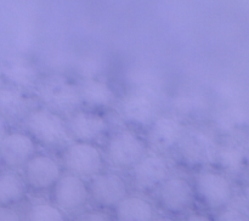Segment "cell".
<instances>
[{
  "mask_svg": "<svg viewBox=\"0 0 249 221\" xmlns=\"http://www.w3.org/2000/svg\"><path fill=\"white\" fill-rule=\"evenodd\" d=\"M167 96L150 90L125 87L122 90L113 113L122 124L145 133L156 117L164 109L163 104Z\"/></svg>",
  "mask_w": 249,
  "mask_h": 221,
  "instance_id": "cell-2",
  "label": "cell"
},
{
  "mask_svg": "<svg viewBox=\"0 0 249 221\" xmlns=\"http://www.w3.org/2000/svg\"><path fill=\"white\" fill-rule=\"evenodd\" d=\"M19 126L36 140L41 150L56 154L72 141L66 118L39 103L27 113Z\"/></svg>",
  "mask_w": 249,
  "mask_h": 221,
  "instance_id": "cell-5",
  "label": "cell"
},
{
  "mask_svg": "<svg viewBox=\"0 0 249 221\" xmlns=\"http://www.w3.org/2000/svg\"><path fill=\"white\" fill-rule=\"evenodd\" d=\"M152 221H180V219L174 218V216L167 215V214L158 213Z\"/></svg>",
  "mask_w": 249,
  "mask_h": 221,
  "instance_id": "cell-31",
  "label": "cell"
},
{
  "mask_svg": "<svg viewBox=\"0 0 249 221\" xmlns=\"http://www.w3.org/2000/svg\"><path fill=\"white\" fill-rule=\"evenodd\" d=\"M29 196L21 171L0 170V206H19L28 201Z\"/></svg>",
  "mask_w": 249,
  "mask_h": 221,
  "instance_id": "cell-24",
  "label": "cell"
},
{
  "mask_svg": "<svg viewBox=\"0 0 249 221\" xmlns=\"http://www.w3.org/2000/svg\"><path fill=\"white\" fill-rule=\"evenodd\" d=\"M186 126V121L172 112L163 109L143 134L150 150L172 158L173 152L179 145Z\"/></svg>",
  "mask_w": 249,
  "mask_h": 221,
  "instance_id": "cell-14",
  "label": "cell"
},
{
  "mask_svg": "<svg viewBox=\"0 0 249 221\" xmlns=\"http://www.w3.org/2000/svg\"><path fill=\"white\" fill-rule=\"evenodd\" d=\"M63 172L58 154L41 148L21 170L29 193L34 196L50 193Z\"/></svg>",
  "mask_w": 249,
  "mask_h": 221,
  "instance_id": "cell-11",
  "label": "cell"
},
{
  "mask_svg": "<svg viewBox=\"0 0 249 221\" xmlns=\"http://www.w3.org/2000/svg\"><path fill=\"white\" fill-rule=\"evenodd\" d=\"M173 171L172 158L150 150L125 175L131 191L152 197Z\"/></svg>",
  "mask_w": 249,
  "mask_h": 221,
  "instance_id": "cell-8",
  "label": "cell"
},
{
  "mask_svg": "<svg viewBox=\"0 0 249 221\" xmlns=\"http://www.w3.org/2000/svg\"><path fill=\"white\" fill-rule=\"evenodd\" d=\"M247 159V150L240 141L235 140L231 136L219 137L213 167L233 179L241 176L245 172Z\"/></svg>",
  "mask_w": 249,
  "mask_h": 221,
  "instance_id": "cell-19",
  "label": "cell"
},
{
  "mask_svg": "<svg viewBox=\"0 0 249 221\" xmlns=\"http://www.w3.org/2000/svg\"><path fill=\"white\" fill-rule=\"evenodd\" d=\"M0 221H24L23 209H19V206H0Z\"/></svg>",
  "mask_w": 249,
  "mask_h": 221,
  "instance_id": "cell-28",
  "label": "cell"
},
{
  "mask_svg": "<svg viewBox=\"0 0 249 221\" xmlns=\"http://www.w3.org/2000/svg\"><path fill=\"white\" fill-rule=\"evenodd\" d=\"M1 84H4V82H2V79H1V75H0V85Z\"/></svg>",
  "mask_w": 249,
  "mask_h": 221,
  "instance_id": "cell-33",
  "label": "cell"
},
{
  "mask_svg": "<svg viewBox=\"0 0 249 221\" xmlns=\"http://www.w3.org/2000/svg\"><path fill=\"white\" fill-rule=\"evenodd\" d=\"M0 75L5 84L33 95L43 72L38 63L19 52L9 56L0 63Z\"/></svg>",
  "mask_w": 249,
  "mask_h": 221,
  "instance_id": "cell-18",
  "label": "cell"
},
{
  "mask_svg": "<svg viewBox=\"0 0 249 221\" xmlns=\"http://www.w3.org/2000/svg\"><path fill=\"white\" fill-rule=\"evenodd\" d=\"M124 87H135L158 92L167 96L163 73L148 63H134L123 72Z\"/></svg>",
  "mask_w": 249,
  "mask_h": 221,
  "instance_id": "cell-22",
  "label": "cell"
},
{
  "mask_svg": "<svg viewBox=\"0 0 249 221\" xmlns=\"http://www.w3.org/2000/svg\"><path fill=\"white\" fill-rule=\"evenodd\" d=\"M158 211L180 219L196 209V196L190 174L174 170L152 194Z\"/></svg>",
  "mask_w": 249,
  "mask_h": 221,
  "instance_id": "cell-7",
  "label": "cell"
},
{
  "mask_svg": "<svg viewBox=\"0 0 249 221\" xmlns=\"http://www.w3.org/2000/svg\"><path fill=\"white\" fill-rule=\"evenodd\" d=\"M49 199L66 215L73 218L90 206L88 180L70 172H63L55 186L51 188Z\"/></svg>",
  "mask_w": 249,
  "mask_h": 221,
  "instance_id": "cell-13",
  "label": "cell"
},
{
  "mask_svg": "<svg viewBox=\"0 0 249 221\" xmlns=\"http://www.w3.org/2000/svg\"><path fill=\"white\" fill-rule=\"evenodd\" d=\"M11 128H12V126L10 125L9 121H7L6 119L2 118V117L0 116V142H1L2 138L6 136V134L9 133V130Z\"/></svg>",
  "mask_w": 249,
  "mask_h": 221,
  "instance_id": "cell-30",
  "label": "cell"
},
{
  "mask_svg": "<svg viewBox=\"0 0 249 221\" xmlns=\"http://www.w3.org/2000/svg\"><path fill=\"white\" fill-rule=\"evenodd\" d=\"M78 91L83 108L112 113L114 112L122 90L107 77L77 80Z\"/></svg>",
  "mask_w": 249,
  "mask_h": 221,
  "instance_id": "cell-17",
  "label": "cell"
},
{
  "mask_svg": "<svg viewBox=\"0 0 249 221\" xmlns=\"http://www.w3.org/2000/svg\"><path fill=\"white\" fill-rule=\"evenodd\" d=\"M196 203L208 213L216 214L235 199L232 179L215 167H204L190 172Z\"/></svg>",
  "mask_w": 249,
  "mask_h": 221,
  "instance_id": "cell-6",
  "label": "cell"
},
{
  "mask_svg": "<svg viewBox=\"0 0 249 221\" xmlns=\"http://www.w3.org/2000/svg\"><path fill=\"white\" fill-rule=\"evenodd\" d=\"M23 216L24 221H71L70 216L43 196H36L26 202Z\"/></svg>",
  "mask_w": 249,
  "mask_h": 221,
  "instance_id": "cell-25",
  "label": "cell"
},
{
  "mask_svg": "<svg viewBox=\"0 0 249 221\" xmlns=\"http://www.w3.org/2000/svg\"><path fill=\"white\" fill-rule=\"evenodd\" d=\"M160 213L152 197L130 192L111 210L113 221H152Z\"/></svg>",
  "mask_w": 249,
  "mask_h": 221,
  "instance_id": "cell-21",
  "label": "cell"
},
{
  "mask_svg": "<svg viewBox=\"0 0 249 221\" xmlns=\"http://www.w3.org/2000/svg\"><path fill=\"white\" fill-rule=\"evenodd\" d=\"M71 221H113V219L109 211L89 206L71 218Z\"/></svg>",
  "mask_w": 249,
  "mask_h": 221,
  "instance_id": "cell-26",
  "label": "cell"
},
{
  "mask_svg": "<svg viewBox=\"0 0 249 221\" xmlns=\"http://www.w3.org/2000/svg\"><path fill=\"white\" fill-rule=\"evenodd\" d=\"M0 170H1V167H0Z\"/></svg>",
  "mask_w": 249,
  "mask_h": 221,
  "instance_id": "cell-34",
  "label": "cell"
},
{
  "mask_svg": "<svg viewBox=\"0 0 249 221\" xmlns=\"http://www.w3.org/2000/svg\"><path fill=\"white\" fill-rule=\"evenodd\" d=\"M88 185H89L90 206L102 209L109 213L122 199L133 192L126 175L109 168L88 180Z\"/></svg>",
  "mask_w": 249,
  "mask_h": 221,
  "instance_id": "cell-12",
  "label": "cell"
},
{
  "mask_svg": "<svg viewBox=\"0 0 249 221\" xmlns=\"http://www.w3.org/2000/svg\"><path fill=\"white\" fill-rule=\"evenodd\" d=\"M109 62L101 51L89 49L77 53L71 62V72L74 79H94L107 77Z\"/></svg>",
  "mask_w": 249,
  "mask_h": 221,
  "instance_id": "cell-23",
  "label": "cell"
},
{
  "mask_svg": "<svg viewBox=\"0 0 249 221\" xmlns=\"http://www.w3.org/2000/svg\"><path fill=\"white\" fill-rule=\"evenodd\" d=\"M218 142L219 136L209 125L187 124L172 159L190 172L204 167H213Z\"/></svg>",
  "mask_w": 249,
  "mask_h": 221,
  "instance_id": "cell-1",
  "label": "cell"
},
{
  "mask_svg": "<svg viewBox=\"0 0 249 221\" xmlns=\"http://www.w3.org/2000/svg\"><path fill=\"white\" fill-rule=\"evenodd\" d=\"M36 103L67 118L82 108L77 79L66 72L43 73L33 92Z\"/></svg>",
  "mask_w": 249,
  "mask_h": 221,
  "instance_id": "cell-4",
  "label": "cell"
},
{
  "mask_svg": "<svg viewBox=\"0 0 249 221\" xmlns=\"http://www.w3.org/2000/svg\"><path fill=\"white\" fill-rule=\"evenodd\" d=\"M63 171L90 180L107 169L104 150L100 145L71 141L60 153Z\"/></svg>",
  "mask_w": 249,
  "mask_h": 221,
  "instance_id": "cell-9",
  "label": "cell"
},
{
  "mask_svg": "<svg viewBox=\"0 0 249 221\" xmlns=\"http://www.w3.org/2000/svg\"><path fill=\"white\" fill-rule=\"evenodd\" d=\"M36 104L33 95L7 84L0 85V116L11 126H19L24 117Z\"/></svg>",
  "mask_w": 249,
  "mask_h": 221,
  "instance_id": "cell-20",
  "label": "cell"
},
{
  "mask_svg": "<svg viewBox=\"0 0 249 221\" xmlns=\"http://www.w3.org/2000/svg\"><path fill=\"white\" fill-rule=\"evenodd\" d=\"M107 168L128 172L150 151L145 134L118 123L102 143Z\"/></svg>",
  "mask_w": 249,
  "mask_h": 221,
  "instance_id": "cell-3",
  "label": "cell"
},
{
  "mask_svg": "<svg viewBox=\"0 0 249 221\" xmlns=\"http://www.w3.org/2000/svg\"><path fill=\"white\" fill-rule=\"evenodd\" d=\"M39 150L38 143L26 130L21 126H12L0 142V167L21 171Z\"/></svg>",
  "mask_w": 249,
  "mask_h": 221,
  "instance_id": "cell-16",
  "label": "cell"
},
{
  "mask_svg": "<svg viewBox=\"0 0 249 221\" xmlns=\"http://www.w3.org/2000/svg\"><path fill=\"white\" fill-rule=\"evenodd\" d=\"M214 220L215 221H249L247 214L243 210H241L237 206H233L231 204L228 208L223 209V210L218 211L214 215Z\"/></svg>",
  "mask_w": 249,
  "mask_h": 221,
  "instance_id": "cell-27",
  "label": "cell"
},
{
  "mask_svg": "<svg viewBox=\"0 0 249 221\" xmlns=\"http://www.w3.org/2000/svg\"><path fill=\"white\" fill-rule=\"evenodd\" d=\"M113 112L102 113L87 108H79L74 113L66 118L67 130L72 141L95 143L102 146L112 129L118 123L114 124Z\"/></svg>",
  "mask_w": 249,
  "mask_h": 221,
  "instance_id": "cell-10",
  "label": "cell"
},
{
  "mask_svg": "<svg viewBox=\"0 0 249 221\" xmlns=\"http://www.w3.org/2000/svg\"><path fill=\"white\" fill-rule=\"evenodd\" d=\"M243 198H245L246 204L249 206V179L248 181L246 182L245 187H243Z\"/></svg>",
  "mask_w": 249,
  "mask_h": 221,
  "instance_id": "cell-32",
  "label": "cell"
},
{
  "mask_svg": "<svg viewBox=\"0 0 249 221\" xmlns=\"http://www.w3.org/2000/svg\"><path fill=\"white\" fill-rule=\"evenodd\" d=\"M180 221H215L211 213L202 209H194L180 218Z\"/></svg>",
  "mask_w": 249,
  "mask_h": 221,
  "instance_id": "cell-29",
  "label": "cell"
},
{
  "mask_svg": "<svg viewBox=\"0 0 249 221\" xmlns=\"http://www.w3.org/2000/svg\"><path fill=\"white\" fill-rule=\"evenodd\" d=\"M165 108L187 124L199 123V119L208 118L212 111L211 99L206 91L196 86H186L168 95Z\"/></svg>",
  "mask_w": 249,
  "mask_h": 221,
  "instance_id": "cell-15",
  "label": "cell"
}]
</instances>
